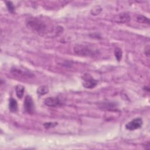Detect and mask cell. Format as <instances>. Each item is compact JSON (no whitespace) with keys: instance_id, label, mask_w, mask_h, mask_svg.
Segmentation results:
<instances>
[{"instance_id":"6da1fadb","label":"cell","mask_w":150,"mask_h":150,"mask_svg":"<svg viewBox=\"0 0 150 150\" xmlns=\"http://www.w3.org/2000/svg\"><path fill=\"white\" fill-rule=\"evenodd\" d=\"M26 25L28 28L42 36H54L63 31L61 26H54L47 25L44 21L38 18H28L26 21Z\"/></svg>"},{"instance_id":"7a4b0ae2","label":"cell","mask_w":150,"mask_h":150,"mask_svg":"<svg viewBox=\"0 0 150 150\" xmlns=\"http://www.w3.org/2000/svg\"><path fill=\"white\" fill-rule=\"evenodd\" d=\"M74 52L76 54L85 57H93L98 53V50L92 47L82 44H78L74 46Z\"/></svg>"},{"instance_id":"3957f363","label":"cell","mask_w":150,"mask_h":150,"mask_svg":"<svg viewBox=\"0 0 150 150\" xmlns=\"http://www.w3.org/2000/svg\"><path fill=\"white\" fill-rule=\"evenodd\" d=\"M11 72L13 75L21 77L32 78L34 76V74L28 70L15 66H13L11 69Z\"/></svg>"},{"instance_id":"277c9868","label":"cell","mask_w":150,"mask_h":150,"mask_svg":"<svg viewBox=\"0 0 150 150\" xmlns=\"http://www.w3.org/2000/svg\"><path fill=\"white\" fill-rule=\"evenodd\" d=\"M83 86L86 88H93L95 87L97 84L98 81L95 80L90 74L85 73L81 76Z\"/></svg>"},{"instance_id":"5b68a950","label":"cell","mask_w":150,"mask_h":150,"mask_svg":"<svg viewBox=\"0 0 150 150\" xmlns=\"http://www.w3.org/2000/svg\"><path fill=\"white\" fill-rule=\"evenodd\" d=\"M143 124V121L141 118H136L128 122L125 125V128L128 130L133 131L140 128Z\"/></svg>"},{"instance_id":"8992f818","label":"cell","mask_w":150,"mask_h":150,"mask_svg":"<svg viewBox=\"0 0 150 150\" xmlns=\"http://www.w3.org/2000/svg\"><path fill=\"white\" fill-rule=\"evenodd\" d=\"M24 108L25 111L30 114H32L35 111V104L32 98L30 96H26L24 100Z\"/></svg>"},{"instance_id":"52a82bcc","label":"cell","mask_w":150,"mask_h":150,"mask_svg":"<svg viewBox=\"0 0 150 150\" xmlns=\"http://www.w3.org/2000/svg\"><path fill=\"white\" fill-rule=\"evenodd\" d=\"M44 103L46 105L50 107H55L61 105V101L59 99V98L56 97H49L46 98Z\"/></svg>"},{"instance_id":"ba28073f","label":"cell","mask_w":150,"mask_h":150,"mask_svg":"<svg viewBox=\"0 0 150 150\" xmlns=\"http://www.w3.org/2000/svg\"><path fill=\"white\" fill-rule=\"evenodd\" d=\"M131 17L128 13L122 12L117 15L115 18V21L117 23H126L129 22Z\"/></svg>"},{"instance_id":"9c48e42d","label":"cell","mask_w":150,"mask_h":150,"mask_svg":"<svg viewBox=\"0 0 150 150\" xmlns=\"http://www.w3.org/2000/svg\"><path fill=\"white\" fill-rule=\"evenodd\" d=\"M9 110L12 112H15L18 110V103L15 99L11 98L9 102Z\"/></svg>"},{"instance_id":"30bf717a","label":"cell","mask_w":150,"mask_h":150,"mask_svg":"<svg viewBox=\"0 0 150 150\" xmlns=\"http://www.w3.org/2000/svg\"><path fill=\"white\" fill-rule=\"evenodd\" d=\"M15 91L16 96L21 99L23 96V93L25 91V87L21 85H18L15 87Z\"/></svg>"},{"instance_id":"8fae6325","label":"cell","mask_w":150,"mask_h":150,"mask_svg":"<svg viewBox=\"0 0 150 150\" xmlns=\"http://www.w3.org/2000/svg\"><path fill=\"white\" fill-rule=\"evenodd\" d=\"M137 21L138 22L140 23H143V24H148L149 25V19L142 15H138L137 17Z\"/></svg>"},{"instance_id":"7c38bea8","label":"cell","mask_w":150,"mask_h":150,"mask_svg":"<svg viewBox=\"0 0 150 150\" xmlns=\"http://www.w3.org/2000/svg\"><path fill=\"white\" fill-rule=\"evenodd\" d=\"M114 55L117 60L120 62L122 56V50L120 47H116L114 49Z\"/></svg>"},{"instance_id":"4fadbf2b","label":"cell","mask_w":150,"mask_h":150,"mask_svg":"<svg viewBox=\"0 0 150 150\" xmlns=\"http://www.w3.org/2000/svg\"><path fill=\"white\" fill-rule=\"evenodd\" d=\"M49 92V89L46 86H42L37 89V93L40 96H43Z\"/></svg>"},{"instance_id":"5bb4252c","label":"cell","mask_w":150,"mask_h":150,"mask_svg":"<svg viewBox=\"0 0 150 150\" xmlns=\"http://www.w3.org/2000/svg\"><path fill=\"white\" fill-rule=\"evenodd\" d=\"M101 11H102V8H101V6L97 5V6H96L94 8H93L91 9L90 12L92 15L96 16V15H99L100 13V12H101Z\"/></svg>"},{"instance_id":"9a60e30c","label":"cell","mask_w":150,"mask_h":150,"mask_svg":"<svg viewBox=\"0 0 150 150\" xmlns=\"http://www.w3.org/2000/svg\"><path fill=\"white\" fill-rule=\"evenodd\" d=\"M5 4H6V8L8 9V10L9 11V12H10L11 13H14L15 12V6L13 4V3L11 1H5Z\"/></svg>"},{"instance_id":"2e32d148","label":"cell","mask_w":150,"mask_h":150,"mask_svg":"<svg viewBox=\"0 0 150 150\" xmlns=\"http://www.w3.org/2000/svg\"><path fill=\"white\" fill-rule=\"evenodd\" d=\"M57 125V123L56 122H46V123L43 124V125H44L45 128H46V129H49V128H50L54 127Z\"/></svg>"},{"instance_id":"e0dca14e","label":"cell","mask_w":150,"mask_h":150,"mask_svg":"<svg viewBox=\"0 0 150 150\" xmlns=\"http://www.w3.org/2000/svg\"><path fill=\"white\" fill-rule=\"evenodd\" d=\"M144 53L147 57H149V45H147L145 47L144 49Z\"/></svg>"}]
</instances>
